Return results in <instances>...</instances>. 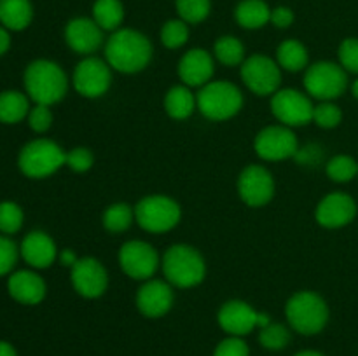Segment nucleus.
Masks as SVG:
<instances>
[{
  "label": "nucleus",
  "instance_id": "14",
  "mask_svg": "<svg viewBox=\"0 0 358 356\" xmlns=\"http://www.w3.org/2000/svg\"><path fill=\"white\" fill-rule=\"evenodd\" d=\"M119 265L133 279H150L159 265L157 251L145 241H128L119 250Z\"/></svg>",
  "mask_w": 358,
  "mask_h": 356
},
{
  "label": "nucleus",
  "instance_id": "23",
  "mask_svg": "<svg viewBox=\"0 0 358 356\" xmlns=\"http://www.w3.org/2000/svg\"><path fill=\"white\" fill-rule=\"evenodd\" d=\"M30 0H0V23L9 30H24L31 23Z\"/></svg>",
  "mask_w": 358,
  "mask_h": 356
},
{
  "label": "nucleus",
  "instance_id": "19",
  "mask_svg": "<svg viewBox=\"0 0 358 356\" xmlns=\"http://www.w3.org/2000/svg\"><path fill=\"white\" fill-rule=\"evenodd\" d=\"M65 40L79 54H91L103 42V30L90 17H76L65 28Z\"/></svg>",
  "mask_w": 358,
  "mask_h": 356
},
{
  "label": "nucleus",
  "instance_id": "44",
  "mask_svg": "<svg viewBox=\"0 0 358 356\" xmlns=\"http://www.w3.org/2000/svg\"><path fill=\"white\" fill-rule=\"evenodd\" d=\"M9 45H10L9 34H7L6 28L0 27V56L6 54V52L9 51Z\"/></svg>",
  "mask_w": 358,
  "mask_h": 356
},
{
  "label": "nucleus",
  "instance_id": "31",
  "mask_svg": "<svg viewBox=\"0 0 358 356\" xmlns=\"http://www.w3.org/2000/svg\"><path fill=\"white\" fill-rule=\"evenodd\" d=\"M327 175L338 184H346L358 177V163L350 156H336L327 163Z\"/></svg>",
  "mask_w": 358,
  "mask_h": 356
},
{
  "label": "nucleus",
  "instance_id": "42",
  "mask_svg": "<svg viewBox=\"0 0 358 356\" xmlns=\"http://www.w3.org/2000/svg\"><path fill=\"white\" fill-rule=\"evenodd\" d=\"M271 21L275 27L278 28H287L292 24L294 21V13L289 9V7H276V9L271 10Z\"/></svg>",
  "mask_w": 358,
  "mask_h": 356
},
{
  "label": "nucleus",
  "instance_id": "3",
  "mask_svg": "<svg viewBox=\"0 0 358 356\" xmlns=\"http://www.w3.org/2000/svg\"><path fill=\"white\" fill-rule=\"evenodd\" d=\"M290 327L303 335L320 334L329 321V307L325 300L315 292H297L285 306Z\"/></svg>",
  "mask_w": 358,
  "mask_h": 356
},
{
  "label": "nucleus",
  "instance_id": "43",
  "mask_svg": "<svg viewBox=\"0 0 358 356\" xmlns=\"http://www.w3.org/2000/svg\"><path fill=\"white\" fill-rule=\"evenodd\" d=\"M77 260H79V258L76 257V253H73L72 250H63L62 253H59V262H62V265H69V267H73Z\"/></svg>",
  "mask_w": 358,
  "mask_h": 356
},
{
  "label": "nucleus",
  "instance_id": "26",
  "mask_svg": "<svg viewBox=\"0 0 358 356\" xmlns=\"http://www.w3.org/2000/svg\"><path fill=\"white\" fill-rule=\"evenodd\" d=\"M196 98L191 93V89L185 86H175L171 87L164 98V108H166L168 115L173 119H187L189 115L194 112Z\"/></svg>",
  "mask_w": 358,
  "mask_h": 356
},
{
  "label": "nucleus",
  "instance_id": "46",
  "mask_svg": "<svg viewBox=\"0 0 358 356\" xmlns=\"http://www.w3.org/2000/svg\"><path fill=\"white\" fill-rule=\"evenodd\" d=\"M296 356H325V355H322V353H318V351H310V349H308V351L297 353Z\"/></svg>",
  "mask_w": 358,
  "mask_h": 356
},
{
  "label": "nucleus",
  "instance_id": "16",
  "mask_svg": "<svg viewBox=\"0 0 358 356\" xmlns=\"http://www.w3.org/2000/svg\"><path fill=\"white\" fill-rule=\"evenodd\" d=\"M72 285L79 295L86 299H96L107 290L108 276L103 265L96 258L84 257L72 267Z\"/></svg>",
  "mask_w": 358,
  "mask_h": 356
},
{
  "label": "nucleus",
  "instance_id": "32",
  "mask_svg": "<svg viewBox=\"0 0 358 356\" xmlns=\"http://www.w3.org/2000/svg\"><path fill=\"white\" fill-rule=\"evenodd\" d=\"M259 342L262 348L269 349V351H280V349L287 348V344L290 342V332L283 325L269 323L268 327L261 328L259 332Z\"/></svg>",
  "mask_w": 358,
  "mask_h": 356
},
{
  "label": "nucleus",
  "instance_id": "37",
  "mask_svg": "<svg viewBox=\"0 0 358 356\" xmlns=\"http://www.w3.org/2000/svg\"><path fill=\"white\" fill-rule=\"evenodd\" d=\"M339 65L350 73H358V38H345L339 45Z\"/></svg>",
  "mask_w": 358,
  "mask_h": 356
},
{
  "label": "nucleus",
  "instance_id": "36",
  "mask_svg": "<svg viewBox=\"0 0 358 356\" xmlns=\"http://www.w3.org/2000/svg\"><path fill=\"white\" fill-rule=\"evenodd\" d=\"M313 121L317 122L320 128H336V126H339V122L343 121V112L341 108H339L338 105L332 103V101H324V103L315 107Z\"/></svg>",
  "mask_w": 358,
  "mask_h": 356
},
{
  "label": "nucleus",
  "instance_id": "25",
  "mask_svg": "<svg viewBox=\"0 0 358 356\" xmlns=\"http://www.w3.org/2000/svg\"><path fill=\"white\" fill-rule=\"evenodd\" d=\"M30 112L28 98L20 91H3L0 93V122L16 124L23 121Z\"/></svg>",
  "mask_w": 358,
  "mask_h": 356
},
{
  "label": "nucleus",
  "instance_id": "1",
  "mask_svg": "<svg viewBox=\"0 0 358 356\" xmlns=\"http://www.w3.org/2000/svg\"><path fill=\"white\" fill-rule=\"evenodd\" d=\"M152 58L149 38L131 28L115 30L105 44V59L114 70L135 73L145 68Z\"/></svg>",
  "mask_w": 358,
  "mask_h": 356
},
{
  "label": "nucleus",
  "instance_id": "39",
  "mask_svg": "<svg viewBox=\"0 0 358 356\" xmlns=\"http://www.w3.org/2000/svg\"><path fill=\"white\" fill-rule=\"evenodd\" d=\"M17 260V246L9 237L0 236V276L13 271Z\"/></svg>",
  "mask_w": 358,
  "mask_h": 356
},
{
  "label": "nucleus",
  "instance_id": "12",
  "mask_svg": "<svg viewBox=\"0 0 358 356\" xmlns=\"http://www.w3.org/2000/svg\"><path fill=\"white\" fill-rule=\"evenodd\" d=\"M254 147L264 161H283L299 152L297 138L289 126H268L255 136Z\"/></svg>",
  "mask_w": 358,
  "mask_h": 356
},
{
  "label": "nucleus",
  "instance_id": "2",
  "mask_svg": "<svg viewBox=\"0 0 358 356\" xmlns=\"http://www.w3.org/2000/svg\"><path fill=\"white\" fill-rule=\"evenodd\" d=\"M24 87L37 105L58 103L66 94L69 80L62 66L49 59L31 61L24 70Z\"/></svg>",
  "mask_w": 358,
  "mask_h": 356
},
{
  "label": "nucleus",
  "instance_id": "28",
  "mask_svg": "<svg viewBox=\"0 0 358 356\" xmlns=\"http://www.w3.org/2000/svg\"><path fill=\"white\" fill-rule=\"evenodd\" d=\"M278 65L289 72H299L308 65V49L299 40H285L276 51Z\"/></svg>",
  "mask_w": 358,
  "mask_h": 356
},
{
  "label": "nucleus",
  "instance_id": "7",
  "mask_svg": "<svg viewBox=\"0 0 358 356\" xmlns=\"http://www.w3.org/2000/svg\"><path fill=\"white\" fill-rule=\"evenodd\" d=\"M180 206L166 195H147L135 208V220L149 232H166L180 220Z\"/></svg>",
  "mask_w": 358,
  "mask_h": 356
},
{
  "label": "nucleus",
  "instance_id": "40",
  "mask_svg": "<svg viewBox=\"0 0 358 356\" xmlns=\"http://www.w3.org/2000/svg\"><path fill=\"white\" fill-rule=\"evenodd\" d=\"M28 124L37 133L48 131L52 124V114L48 105H35L34 108H30V112H28Z\"/></svg>",
  "mask_w": 358,
  "mask_h": 356
},
{
  "label": "nucleus",
  "instance_id": "29",
  "mask_svg": "<svg viewBox=\"0 0 358 356\" xmlns=\"http://www.w3.org/2000/svg\"><path fill=\"white\" fill-rule=\"evenodd\" d=\"M135 220V209L126 202H115L108 206L103 213V227L108 232H122Z\"/></svg>",
  "mask_w": 358,
  "mask_h": 356
},
{
  "label": "nucleus",
  "instance_id": "11",
  "mask_svg": "<svg viewBox=\"0 0 358 356\" xmlns=\"http://www.w3.org/2000/svg\"><path fill=\"white\" fill-rule=\"evenodd\" d=\"M315 105L297 89L276 91L271 98V112L283 126H304L313 121Z\"/></svg>",
  "mask_w": 358,
  "mask_h": 356
},
{
  "label": "nucleus",
  "instance_id": "30",
  "mask_svg": "<svg viewBox=\"0 0 358 356\" xmlns=\"http://www.w3.org/2000/svg\"><path fill=\"white\" fill-rule=\"evenodd\" d=\"M213 52H215V58L226 66H236L245 61L243 44H241L236 37H231V35L220 37L219 40L215 42Z\"/></svg>",
  "mask_w": 358,
  "mask_h": 356
},
{
  "label": "nucleus",
  "instance_id": "27",
  "mask_svg": "<svg viewBox=\"0 0 358 356\" xmlns=\"http://www.w3.org/2000/svg\"><path fill=\"white\" fill-rule=\"evenodd\" d=\"M93 20L101 30H117L124 20L121 0H96L93 6Z\"/></svg>",
  "mask_w": 358,
  "mask_h": 356
},
{
  "label": "nucleus",
  "instance_id": "17",
  "mask_svg": "<svg viewBox=\"0 0 358 356\" xmlns=\"http://www.w3.org/2000/svg\"><path fill=\"white\" fill-rule=\"evenodd\" d=\"M357 215V202L352 195L345 192H332L325 195L317 206V222L327 229H338L345 227L355 218Z\"/></svg>",
  "mask_w": 358,
  "mask_h": 356
},
{
  "label": "nucleus",
  "instance_id": "20",
  "mask_svg": "<svg viewBox=\"0 0 358 356\" xmlns=\"http://www.w3.org/2000/svg\"><path fill=\"white\" fill-rule=\"evenodd\" d=\"M178 75L187 86H205L213 75V59L205 49H191L178 63Z\"/></svg>",
  "mask_w": 358,
  "mask_h": 356
},
{
  "label": "nucleus",
  "instance_id": "24",
  "mask_svg": "<svg viewBox=\"0 0 358 356\" xmlns=\"http://www.w3.org/2000/svg\"><path fill=\"white\" fill-rule=\"evenodd\" d=\"M234 17L243 28L255 30V28L264 27L271 20V9L262 0H243L238 3Z\"/></svg>",
  "mask_w": 358,
  "mask_h": 356
},
{
  "label": "nucleus",
  "instance_id": "33",
  "mask_svg": "<svg viewBox=\"0 0 358 356\" xmlns=\"http://www.w3.org/2000/svg\"><path fill=\"white\" fill-rule=\"evenodd\" d=\"M210 0H177V13L185 23H201L210 14Z\"/></svg>",
  "mask_w": 358,
  "mask_h": 356
},
{
  "label": "nucleus",
  "instance_id": "38",
  "mask_svg": "<svg viewBox=\"0 0 358 356\" xmlns=\"http://www.w3.org/2000/svg\"><path fill=\"white\" fill-rule=\"evenodd\" d=\"M213 356H250V349L243 339L229 335L217 344Z\"/></svg>",
  "mask_w": 358,
  "mask_h": 356
},
{
  "label": "nucleus",
  "instance_id": "13",
  "mask_svg": "<svg viewBox=\"0 0 358 356\" xmlns=\"http://www.w3.org/2000/svg\"><path fill=\"white\" fill-rule=\"evenodd\" d=\"M73 87L86 98H98L107 93L112 82L110 65L103 59L86 58L76 66L72 77Z\"/></svg>",
  "mask_w": 358,
  "mask_h": 356
},
{
  "label": "nucleus",
  "instance_id": "21",
  "mask_svg": "<svg viewBox=\"0 0 358 356\" xmlns=\"http://www.w3.org/2000/svg\"><path fill=\"white\" fill-rule=\"evenodd\" d=\"M21 257L24 258L27 264H30L35 269H45L55 262L58 257V250L51 237L41 230L27 234V237L21 243Z\"/></svg>",
  "mask_w": 358,
  "mask_h": 356
},
{
  "label": "nucleus",
  "instance_id": "47",
  "mask_svg": "<svg viewBox=\"0 0 358 356\" xmlns=\"http://www.w3.org/2000/svg\"><path fill=\"white\" fill-rule=\"evenodd\" d=\"M352 93H353V96H355L358 100V79L352 84Z\"/></svg>",
  "mask_w": 358,
  "mask_h": 356
},
{
  "label": "nucleus",
  "instance_id": "9",
  "mask_svg": "<svg viewBox=\"0 0 358 356\" xmlns=\"http://www.w3.org/2000/svg\"><path fill=\"white\" fill-rule=\"evenodd\" d=\"M220 328L233 337H243L255 328H264L271 323L268 314L255 311L243 300H229L219 311Z\"/></svg>",
  "mask_w": 358,
  "mask_h": 356
},
{
  "label": "nucleus",
  "instance_id": "15",
  "mask_svg": "<svg viewBox=\"0 0 358 356\" xmlns=\"http://www.w3.org/2000/svg\"><path fill=\"white\" fill-rule=\"evenodd\" d=\"M238 192H240L243 202L259 208V206L268 205L273 199L275 180L266 168L252 164L241 171L240 178H238Z\"/></svg>",
  "mask_w": 358,
  "mask_h": 356
},
{
  "label": "nucleus",
  "instance_id": "4",
  "mask_svg": "<svg viewBox=\"0 0 358 356\" xmlns=\"http://www.w3.org/2000/svg\"><path fill=\"white\" fill-rule=\"evenodd\" d=\"M163 272L171 285L191 288L203 281L206 267L198 250L189 244H173L163 257Z\"/></svg>",
  "mask_w": 358,
  "mask_h": 356
},
{
  "label": "nucleus",
  "instance_id": "10",
  "mask_svg": "<svg viewBox=\"0 0 358 356\" xmlns=\"http://www.w3.org/2000/svg\"><path fill=\"white\" fill-rule=\"evenodd\" d=\"M241 79L252 93L268 96L278 91L282 72L278 63L264 54H254L241 63Z\"/></svg>",
  "mask_w": 358,
  "mask_h": 356
},
{
  "label": "nucleus",
  "instance_id": "18",
  "mask_svg": "<svg viewBox=\"0 0 358 356\" xmlns=\"http://www.w3.org/2000/svg\"><path fill=\"white\" fill-rule=\"evenodd\" d=\"M173 306V292L168 283L150 279L136 293V307L147 318H161Z\"/></svg>",
  "mask_w": 358,
  "mask_h": 356
},
{
  "label": "nucleus",
  "instance_id": "41",
  "mask_svg": "<svg viewBox=\"0 0 358 356\" xmlns=\"http://www.w3.org/2000/svg\"><path fill=\"white\" fill-rule=\"evenodd\" d=\"M70 170L77 171V173H84L93 166V154L84 147H77L66 154V163Z\"/></svg>",
  "mask_w": 358,
  "mask_h": 356
},
{
  "label": "nucleus",
  "instance_id": "34",
  "mask_svg": "<svg viewBox=\"0 0 358 356\" xmlns=\"http://www.w3.org/2000/svg\"><path fill=\"white\" fill-rule=\"evenodd\" d=\"M189 38V28L185 21L182 20H171L164 23L161 28V42L166 45L168 49H178L187 42Z\"/></svg>",
  "mask_w": 358,
  "mask_h": 356
},
{
  "label": "nucleus",
  "instance_id": "22",
  "mask_svg": "<svg viewBox=\"0 0 358 356\" xmlns=\"http://www.w3.org/2000/svg\"><path fill=\"white\" fill-rule=\"evenodd\" d=\"M7 290L16 302L24 304V306L41 304L45 297L44 279L31 271L14 272L7 283Z\"/></svg>",
  "mask_w": 358,
  "mask_h": 356
},
{
  "label": "nucleus",
  "instance_id": "45",
  "mask_svg": "<svg viewBox=\"0 0 358 356\" xmlns=\"http://www.w3.org/2000/svg\"><path fill=\"white\" fill-rule=\"evenodd\" d=\"M0 356H17V353L13 348V344H9L6 341H0Z\"/></svg>",
  "mask_w": 358,
  "mask_h": 356
},
{
  "label": "nucleus",
  "instance_id": "5",
  "mask_svg": "<svg viewBox=\"0 0 358 356\" xmlns=\"http://www.w3.org/2000/svg\"><path fill=\"white\" fill-rule=\"evenodd\" d=\"M196 105L206 119L226 121L236 115L243 107V94L227 80H213L205 84L196 96Z\"/></svg>",
  "mask_w": 358,
  "mask_h": 356
},
{
  "label": "nucleus",
  "instance_id": "35",
  "mask_svg": "<svg viewBox=\"0 0 358 356\" xmlns=\"http://www.w3.org/2000/svg\"><path fill=\"white\" fill-rule=\"evenodd\" d=\"M23 225V209L13 201L0 202V232L14 234Z\"/></svg>",
  "mask_w": 358,
  "mask_h": 356
},
{
  "label": "nucleus",
  "instance_id": "6",
  "mask_svg": "<svg viewBox=\"0 0 358 356\" xmlns=\"http://www.w3.org/2000/svg\"><path fill=\"white\" fill-rule=\"evenodd\" d=\"M66 163V154L51 140H34L21 149L17 166L30 178H45Z\"/></svg>",
  "mask_w": 358,
  "mask_h": 356
},
{
  "label": "nucleus",
  "instance_id": "8",
  "mask_svg": "<svg viewBox=\"0 0 358 356\" xmlns=\"http://www.w3.org/2000/svg\"><path fill=\"white\" fill-rule=\"evenodd\" d=\"M304 87L313 98L331 101L345 93L348 87V75L338 63L318 61L306 70Z\"/></svg>",
  "mask_w": 358,
  "mask_h": 356
}]
</instances>
